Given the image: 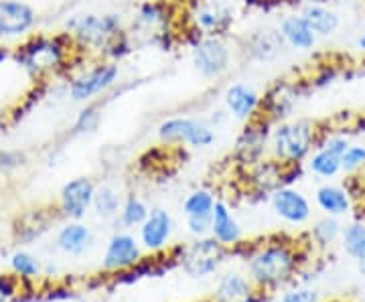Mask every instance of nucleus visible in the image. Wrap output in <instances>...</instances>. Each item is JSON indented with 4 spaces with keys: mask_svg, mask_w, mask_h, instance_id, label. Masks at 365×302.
I'll return each mask as SVG.
<instances>
[{
    "mask_svg": "<svg viewBox=\"0 0 365 302\" xmlns=\"http://www.w3.org/2000/svg\"><path fill=\"white\" fill-rule=\"evenodd\" d=\"M300 254L288 241H270L248 260L250 280L256 288L274 292L288 284L299 272Z\"/></svg>",
    "mask_w": 365,
    "mask_h": 302,
    "instance_id": "obj_1",
    "label": "nucleus"
},
{
    "mask_svg": "<svg viewBox=\"0 0 365 302\" xmlns=\"http://www.w3.org/2000/svg\"><path fill=\"white\" fill-rule=\"evenodd\" d=\"M317 124L311 120H292L280 124L272 134L274 157L280 162H302L311 157V150L317 145Z\"/></svg>",
    "mask_w": 365,
    "mask_h": 302,
    "instance_id": "obj_2",
    "label": "nucleus"
},
{
    "mask_svg": "<svg viewBox=\"0 0 365 302\" xmlns=\"http://www.w3.org/2000/svg\"><path fill=\"white\" fill-rule=\"evenodd\" d=\"M227 256L230 248L222 246L213 236L197 237L193 244L182 248L179 264L191 278H207L217 272Z\"/></svg>",
    "mask_w": 365,
    "mask_h": 302,
    "instance_id": "obj_3",
    "label": "nucleus"
},
{
    "mask_svg": "<svg viewBox=\"0 0 365 302\" xmlns=\"http://www.w3.org/2000/svg\"><path fill=\"white\" fill-rule=\"evenodd\" d=\"M67 28L76 35L81 45L91 49H102L118 35L120 14H81L71 19L67 23Z\"/></svg>",
    "mask_w": 365,
    "mask_h": 302,
    "instance_id": "obj_4",
    "label": "nucleus"
},
{
    "mask_svg": "<svg viewBox=\"0 0 365 302\" xmlns=\"http://www.w3.org/2000/svg\"><path fill=\"white\" fill-rule=\"evenodd\" d=\"M351 145L347 140V136L343 134H333L325 140H321L317 150L309 157V171L313 172L319 179H333L339 172H343L341 158L343 152L347 150V146Z\"/></svg>",
    "mask_w": 365,
    "mask_h": 302,
    "instance_id": "obj_5",
    "label": "nucleus"
},
{
    "mask_svg": "<svg viewBox=\"0 0 365 302\" xmlns=\"http://www.w3.org/2000/svg\"><path fill=\"white\" fill-rule=\"evenodd\" d=\"M158 138L163 142H187L195 148H205L215 140V134L197 120L170 118L158 126Z\"/></svg>",
    "mask_w": 365,
    "mask_h": 302,
    "instance_id": "obj_6",
    "label": "nucleus"
},
{
    "mask_svg": "<svg viewBox=\"0 0 365 302\" xmlns=\"http://www.w3.org/2000/svg\"><path fill=\"white\" fill-rule=\"evenodd\" d=\"M143 260V250L138 239L130 234H116L110 237L104 251L102 268L104 272H124L138 266Z\"/></svg>",
    "mask_w": 365,
    "mask_h": 302,
    "instance_id": "obj_7",
    "label": "nucleus"
},
{
    "mask_svg": "<svg viewBox=\"0 0 365 302\" xmlns=\"http://www.w3.org/2000/svg\"><path fill=\"white\" fill-rule=\"evenodd\" d=\"M63 57V47L51 39H33L26 43L25 47H21L14 59L19 61V66H23L31 73H39L43 69L55 67Z\"/></svg>",
    "mask_w": 365,
    "mask_h": 302,
    "instance_id": "obj_8",
    "label": "nucleus"
},
{
    "mask_svg": "<svg viewBox=\"0 0 365 302\" xmlns=\"http://www.w3.org/2000/svg\"><path fill=\"white\" fill-rule=\"evenodd\" d=\"M118 78V66L114 63H102L96 66L91 71L79 76L69 85V95L73 102H88L93 95L106 92L110 85H114Z\"/></svg>",
    "mask_w": 365,
    "mask_h": 302,
    "instance_id": "obj_9",
    "label": "nucleus"
},
{
    "mask_svg": "<svg viewBox=\"0 0 365 302\" xmlns=\"http://www.w3.org/2000/svg\"><path fill=\"white\" fill-rule=\"evenodd\" d=\"M268 292L256 288L250 278L240 272H227L220 278L213 302H268Z\"/></svg>",
    "mask_w": 365,
    "mask_h": 302,
    "instance_id": "obj_10",
    "label": "nucleus"
},
{
    "mask_svg": "<svg viewBox=\"0 0 365 302\" xmlns=\"http://www.w3.org/2000/svg\"><path fill=\"white\" fill-rule=\"evenodd\" d=\"M93 193H96V187L88 177H78V179H71L69 183L63 184L61 195H59L63 215H67L73 222H79L81 217H86V213L90 211L91 203H93Z\"/></svg>",
    "mask_w": 365,
    "mask_h": 302,
    "instance_id": "obj_11",
    "label": "nucleus"
},
{
    "mask_svg": "<svg viewBox=\"0 0 365 302\" xmlns=\"http://www.w3.org/2000/svg\"><path fill=\"white\" fill-rule=\"evenodd\" d=\"M272 209L287 224L302 225L311 219V203L292 187H278L272 191Z\"/></svg>",
    "mask_w": 365,
    "mask_h": 302,
    "instance_id": "obj_12",
    "label": "nucleus"
},
{
    "mask_svg": "<svg viewBox=\"0 0 365 302\" xmlns=\"http://www.w3.org/2000/svg\"><path fill=\"white\" fill-rule=\"evenodd\" d=\"M37 23L35 11L21 0H0V37H23Z\"/></svg>",
    "mask_w": 365,
    "mask_h": 302,
    "instance_id": "obj_13",
    "label": "nucleus"
},
{
    "mask_svg": "<svg viewBox=\"0 0 365 302\" xmlns=\"http://www.w3.org/2000/svg\"><path fill=\"white\" fill-rule=\"evenodd\" d=\"M173 236V217L169 211L153 209L148 217L140 225V246L144 250L158 254L169 246V239Z\"/></svg>",
    "mask_w": 365,
    "mask_h": 302,
    "instance_id": "obj_14",
    "label": "nucleus"
},
{
    "mask_svg": "<svg viewBox=\"0 0 365 302\" xmlns=\"http://www.w3.org/2000/svg\"><path fill=\"white\" fill-rule=\"evenodd\" d=\"M193 61L205 78H217L230 67V51L220 39H203L197 43Z\"/></svg>",
    "mask_w": 365,
    "mask_h": 302,
    "instance_id": "obj_15",
    "label": "nucleus"
},
{
    "mask_svg": "<svg viewBox=\"0 0 365 302\" xmlns=\"http://www.w3.org/2000/svg\"><path fill=\"white\" fill-rule=\"evenodd\" d=\"M211 236L225 248H234L235 244L242 241V237H244L240 224L235 222L230 207L222 201H215V207L211 213Z\"/></svg>",
    "mask_w": 365,
    "mask_h": 302,
    "instance_id": "obj_16",
    "label": "nucleus"
},
{
    "mask_svg": "<svg viewBox=\"0 0 365 302\" xmlns=\"http://www.w3.org/2000/svg\"><path fill=\"white\" fill-rule=\"evenodd\" d=\"M314 201L319 205V209L323 211L325 215L331 217H341V215H347L351 211V193L339 187V184H323L317 189L314 193Z\"/></svg>",
    "mask_w": 365,
    "mask_h": 302,
    "instance_id": "obj_17",
    "label": "nucleus"
},
{
    "mask_svg": "<svg viewBox=\"0 0 365 302\" xmlns=\"http://www.w3.org/2000/svg\"><path fill=\"white\" fill-rule=\"evenodd\" d=\"M225 104L237 120H248L260 105V95L244 83H234L225 92Z\"/></svg>",
    "mask_w": 365,
    "mask_h": 302,
    "instance_id": "obj_18",
    "label": "nucleus"
},
{
    "mask_svg": "<svg viewBox=\"0 0 365 302\" xmlns=\"http://www.w3.org/2000/svg\"><path fill=\"white\" fill-rule=\"evenodd\" d=\"M280 37L287 41L290 47L300 49V51H309L313 49L317 43V35L311 31V26L304 23V19L300 14L287 16L280 25Z\"/></svg>",
    "mask_w": 365,
    "mask_h": 302,
    "instance_id": "obj_19",
    "label": "nucleus"
},
{
    "mask_svg": "<svg viewBox=\"0 0 365 302\" xmlns=\"http://www.w3.org/2000/svg\"><path fill=\"white\" fill-rule=\"evenodd\" d=\"M91 244V231L88 225L81 222L63 225L57 234V248L66 251L69 256H79L90 248Z\"/></svg>",
    "mask_w": 365,
    "mask_h": 302,
    "instance_id": "obj_20",
    "label": "nucleus"
},
{
    "mask_svg": "<svg viewBox=\"0 0 365 302\" xmlns=\"http://www.w3.org/2000/svg\"><path fill=\"white\" fill-rule=\"evenodd\" d=\"M300 16L317 37H329L339 28V16L331 9H327L325 4H307Z\"/></svg>",
    "mask_w": 365,
    "mask_h": 302,
    "instance_id": "obj_21",
    "label": "nucleus"
},
{
    "mask_svg": "<svg viewBox=\"0 0 365 302\" xmlns=\"http://www.w3.org/2000/svg\"><path fill=\"white\" fill-rule=\"evenodd\" d=\"M341 246L353 260L365 258V222H351L341 229Z\"/></svg>",
    "mask_w": 365,
    "mask_h": 302,
    "instance_id": "obj_22",
    "label": "nucleus"
},
{
    "mask_svg": "<svg viewBox=\"0 0 365 302\" xmlns=\"http://www.w3.org/2000/svg\"><path fill=\"white\" fill-rule=\"evenodd\" d=\"M266 145V130L258 132L256 126H250L242 134V138L237 140V157L242 158V162H258L262 150Z\"/></svg>",
    "mask_w": 365,
    "mask_h": 302,
    "instance_id": "obj_23",
    "label": "nucleus"
},
{
    "mask_svg": "<svg viewBox=\"0 0 365 302\" xmlns=\"http://www.w3.org/2000/svg\"><path fill=\"white\" fill-rule=\"evenodd\" d=\"M148 207L143 199H138L136 195L124 201V205L120 207V224L126 225V227H140L144 224V219L148 217Z\"/></svg>",
    "mask_w": 365,
    "mask_h": 302,
    "instance_id": "obj_24",
    "label": "nucleus"
},
{
    "mask_svg": "<svg viewBox=\"0 0 365 302\" xmlns=\"http://www.w3.org/2000/svg\"><path fill=\"white\" fill-rule=\"evenodd\" d=\"M341 224L337 222V217H331V215H327L323 219H319L317 224L313 225V229H311V237H313V241L317 246H331L333 241H337L341 237Z\"/></svg>",
    "mask_w": 365,
    "mask_h": 302,
    "instance_id": "obj_25",
    "label": "nucleus"
},
{
    "mask_svg": "<svg viewBox=\"0 0 365 302\" xmlns=\"http://www.w3.org/2000/svg\"><path fill=\"white\" fill-rule=\"evenodd\" d=\"M213 207H215V197L209 191H205V189L193 191L189 197L185 199V203H182V211H185L187 217L211 215Z\"/></svg>",
    "mask_w": 365,
    "mask_h": 302,
    "instance_id": "obj_26",
    "label": "nucleus"
},
{
    "mask_svg": "<svg viewBox=\"0 0 365 302\" xmlns=\"http://www.w3.org/2000/svg\"><path fill=\"white\" fill-rule=\"evenodd\" d=\"M91 207L100 217H114L120 209V197L112 187H100L93 193V203Z\"/></svg>",
    "mask_w": 365,
    "mask_h": 302,
    "instance_id": "obj_27",
    "label": "nucleus"
},
{
    "mask_svg": "<svg viewBox=\"0 0 365 302\" xmlns=\"http://www.w3.org/2000/svg\"><path fill=\"white\" fill-rule=\"evenodd\" d=\"M11 268L16 276L25 278V280L37 278L41 274L39 260L29 251H14L13 258H11Z\"/></svg>",
    "mask_w": 365,
    "mask_h": 302,
    "instance_id": "obj_28",
    "label": "nucleus"
},
{
    "mask_svg": "<svg viewBox=\"0 0 365 302\" xmlns=\"http://www.w3.org/2000/svg\"><path fill=\"white\" fill-rule=\"evenodd\" d=\"M341 165H343V172H349V175L365 169V145L347 146V150L341 158Z\"/></svg>",
    "mask_w": 365,
    "mask_h": 302,
    "instance_id": "obj_29",
    "label": "nucleus"
},
{
    "mask_svg": "<svg viewBox=\"0 0 365 302\" xmlns=\"http://www.w3.org/2000/svg\"><path fill=\"white\" fill-rule=\"evenodd\" d=\"M98 124H100L98 108H96V105H90V108H86V110L78 116V122H76L73 130H76V134H90V132H96Z\"/></svg>",
    "mask_w": 365,
    "mask_h": 302,
    "instance_id": "obj_30",
    "label": "nucleus"
},
{
    "mask_svg": "<svg viewBox=\"0 0 365 302\" xmlns=\"http://www.w3.org/2000/svg\"><path fill=\"white\" fill-rule=\"evenodd\" d=\"M278 302H321V296L314 288L309 286H297V288L287 290Z\"/></svg>",
    "mask_w": 365,
    "mask_h": 302,
    "instance_id": "obj_31",
    "label": "nucleus"
},
{
    "mask_svg": "<svg viewBox=\"0 0 365 302\" xmlns=\"http://www.w3.org/2000/svg\"><path fill=\"white\" fill-rule=\"evenodd\" d=\"M213 213V211H211ZM187 227L195 237L211 236V215H197V217H187Z\"/></svg>",
    "mask_w": 365,
    "mask_h": 302,
    "instance_id": "obj_32",
    "label": "nucleus"
},
{
    "mask_svg": "<svg viewBox=\"0 0 365 302\" xmlns=\"http://www.w3.org/2000/svg\"><path fill=\"white\" fill-rule=\"evenodd\" d=\"M138 19L143 21V23H160V21H165L163 19V6L157 4V2H146L143 9H140V13H138Z\"/></svg>",
    "mask_w": 365,
    "mask_h": 302,
    "instance_id": "obj_33",
    "label": "nucleus"
},
{
    "mask_svg": "<svg viewBox=\"0 0 365 302\" xmlns=\"http://www.w3.org/2000/svg\"><path fill=\"white\" fill-rule=\"evenodd\" d=\"M21 165H25V155L13 152V150L0 152V169L2 171H13V169H19Z\"/></svg>",
    "mask_w": 365,
    "mask_h": 302,
    "instance_id": "obj_34",
    "label": "nucleus"
},
{
    "mask_svg": "<svg viewBox=\"0 0 365 302\" xmlns=\"http://www.w3.org/2000/svg\"><path fill=\"white\" fill-rule=\"evenodd\" d=\"M16 294V282L11 276H0V298H11Z\"/></svg>",
    "mask_w": 365,
    "mask_h": 302,
    "instance_id": "obj_35",
    "label": "nucleus"
},
{
    "mask_svg": "<svg viewBox=\"0 0 365 302\" xmlns=\"http://www.w3.org/2000/svg\"><path fill=\"white\" fill-rule=\"evenodd\" d=\"M357 47H359V49L365 53V35H361V37H359V41H357Z\"/></svg>",
    "mask_w": 365,
    "mask_h": 302,
    "instance_id": "obj_36",
    "label": "nucleus"
},
{
    "mask_svg": "<svg viewBox=\"0 0 365 302\" xmlns=\"http://www.w3.org/2000/svg\"><path fill=\"white\" fill-rule=\"evenodd\" d=\"M357 264H359V272H361V274L365 276V258H364V260H359Z\"/></svg>",
    "mask_w": 365,
    "mask_h": 302,
    "instance_id": "obj_37",
    "label": "nucleus"
},
{
    "mask_svg": "<svg viewBox=\"0 0 365 302\" xmlns=\"http://www.w3.org/2000/svg\"><path fill=\"white\" fill-rule=\"evenodd\" d=\"M309 4H327L329 0H307Z\"/></svg>",
    "mask_w": 365,
    "mask_h": 302,
    "instance_id": "obj_38",
    "label": "nucleus"
},
{
    "mask_svg": "<svg viewBox=\"0 0 365 302\" xmlns=\"http://www.w3.org/2000/svg\"><path fill=\"white\" fill-rule=\"evenodd\" d=\"M9 57V53H6V49H0V61H4Z\"/></svg>",
    "mask_w": 365,
    "mask_h": 302,
    "instance_id": "obj_39",
    "label": "nucleus"
},
{
    "mask_svg": "<svg viewBox=\"0 0 365 302\" xmlns=\"http://www.w3.org/2000/svg\"><path fill=\"white\" fill-rule=\"evenodd\" d=\"M0 130H2V120H0Z\"/></svg>",
    "mask_w": 365,
    "mask_h": 302,
    "instance_id": "obj_40",
    "label": "nucleus"
},
{
    "mask_svg": "<svg viewBox=\"0 0 365 302\" xmlns=\"http://www.w3.org/2000/svg\"><path fill=\"white\" fill-rule=\"evenodd\" d=\"M329 302H343V301H329Z\"/></svg>",
    "mask_w": 365,
    "mask_h": 302,
    "instance_id": "obj_41",
    "label": "nucleus"
},
{
    "mask_svg": "<svg viewBox=\"0 0 365 302\" xmlns=\"http://www.w3.org/2000/svg\"><path fill=\"white\" fill-rule=\"evenodd\" d=\"M268 302H278V301H268Z\"/></svg>",
    "mask_w": 365,
    "mask_h": 302,
    "instance_id": "obj_42",
    "label": "nucleus"
}]
</instances>
